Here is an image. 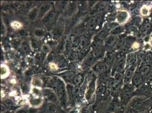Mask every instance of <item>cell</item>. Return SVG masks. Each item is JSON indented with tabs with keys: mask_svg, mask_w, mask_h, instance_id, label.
<instances>
[{
	"mask_svg": "<svg viewBox=\"0 0 152 113\" xmlns=\"http://www.w3.org/2000/svg\"><path fill=\"white\" fill-rule=\"evenodd\" d=\"M141 13L142 15L146 16L149 13V9L147 6H144L141 9Z\"/></svg>",
	"mask_w": 152,
	"mask_h": 113,
	"instance_id": "cell-1",
	"label": "cell"
},
{
	"mask_svg": "<svg viewBox=\"0 0 152 113\" xmlns=\"http://www.w3.org/2000/svg\"><path fill=\"white\" fill-rule=\"evenodd\" d=\"M6 72H7V69H6V68H5V67H2L1 68V75H5V74H6Z\"/></svg>",
	"mask_w": 152,
	"mask_h": 113,
	"instance_id": "cell-2",
	"label": "cell"
},
{
	"mask_svg": "<svg viewBox=\"0 0 152 113\" xmlns=\"http://www.w3.org/2000/svg\"><path fill=\"white\" fill-rule=\"evenodd\" d=\"M15 25V26L14 27V28H19V27L20 26V25L19 24V23H18V22H14V23H12V25L13 26H14V25Z\"/></svg>",
	"mask_w": 152,
	"mask_h": 113,
	"instance_id": "cell-3",
	"label": "cell"
},
{
	"mask_svg": "<svg viewBox=\"0 0 152 113\" xmlns=\"http://www.w3.org/2000/svg\"><path fill=\"white\" fill-rule=\"evenodd\" d=\"M133 46L134 47V48H138V47L139 46V45L138 44H134L133 45Z\"/></svg>",
	"mask_w": 152,
	"mask_h": 113,
	"instance_id": "cell-4",
	"label": "cell"
},
{
	"mask_svg": "<svg viewBox=\"0 0 152 113\" xmlns=\"http://www.w3.org/2000/svg\"><path fill=\"white\" fill-rule=\"evenodd\" d=\"M55 66L54 64H51V68H52V69H55L56 68V66Z\"/></svg>",
	"mask_w": 152,
	"mask_h": 113,
	"instance_id": "cell-5",
	"label": "cell"
}]
</instances>
